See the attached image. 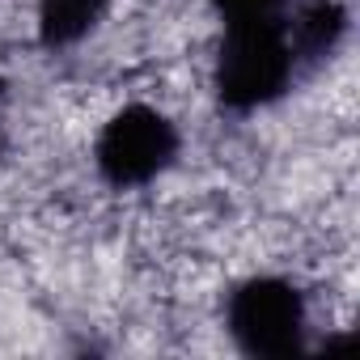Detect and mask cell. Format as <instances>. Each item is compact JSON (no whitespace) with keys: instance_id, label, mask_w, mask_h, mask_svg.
I'll list each match as a JSON object with an SVG mask.
<instances>
[{"instance_id":"obj_1","label":"cell","mask_w":360,"mask_h":360,"mask_svg":"<svg viewBox=\"0 0 360 360\" xmlns=\"http://www.w3.org/2000/svg\"><path fill=\"white\" fill-rule=\"evenodd\" d=\"M297 64L301 60L288 39V13L263 22H229L217 56V94L229 110H259L292 85Z\"/></svg>"},{"instance_id":"obj_2","label":"cell","mask_w":360,"mask_h":360,"mask_svg":"<svg viewBox=\"0 0 360 360\" xmlns=\"http://www.w3.org/2000/svg\"><path fill=\"white\" fill-rule=\"evenodd\" d=\"M225 322H229L233 343L246 356L288 360V356L305 352L309 314H305L301 292L280 276H255V280L238 284L229 297Z\"/></svg>"},{"instance_id":"obj_3","label":"cell","mask_w":360,"mask_h":360,"mask_svg":"<svg viewBox=\"0 0 360 360\" xmlns=\"http://www.w3.org/2000/svg\"><path fill=\"white\" fill-rule=\"evenodd\" d=\"M178 157V127L148 102H127L106 119L94 144L98 174L110 187L131 191L161 178Z\"/></svg>"},{"instance_id":"obj_4","label":"cell","mask_w":360,"mask_h":360,"mask_svg":"<svg viewBox=\"0 0 360 360\" xmlns=\"http://www.w3.org/2000/svg\"><path fill=\"white\" fill-rule=\"evenodd\" d=\"M347 30V13L339 0H301L297 9H288V39L297 60H318L326 56Z\"/></svg>"},{"instance_id":"obj_5","label":"cell","mask_w":360,"mask_h":360,"mask_svg":"<svg viewBox=\"0 0 360 360\" xmlns=\"http://www.w3.org/2000/svg\"><path fill=\"white\" fill-rule=\"evenodd\" d=\"M106 9L110 0H39V39L47 47H72L102 22Z\"/></svg>"},{"instance_id":"obj_6","label":"cell","mask_w":360,"mask_h":360,"mask_svg":"<svg viewBox=\"0 0 360 360\" xmlns=\"http://www.w3.org/2000/svg\"><path fill=\"white\" fill-rule=\"evenodd\" d=\"M292 0H212L221 22H263V18H284Z\"/></svg>"}]
</instances>
